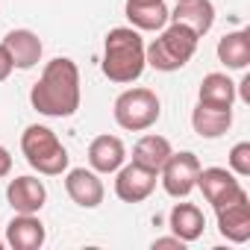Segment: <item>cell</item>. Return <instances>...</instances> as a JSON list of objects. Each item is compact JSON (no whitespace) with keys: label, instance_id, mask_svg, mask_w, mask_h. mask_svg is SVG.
Segmentation results:
<instances>
[{"label":"cell","instance_id":"6da1fadb","mask_svg":"<svg viewBox=\"0 0 250 250\" xmlns=\"http://www.w3.org/2000/svg\"><path fill=\"white\" fill-rule=\"evenodd\" d=\"M80 68L68 56H56L44 65L39 83L30 91V103L36 112L47 118H71L80 109Z\"/></svg>","mask_w":250,"mask_h":250},{"label":"cell","instance_id":"7a4b0ae2","mask_svg":"<svg viewBox=\"0 0 250 250\" xmlns=\"http://www.w3.org/2000/svg\"><path fill=\"white\" fill-rule=\"evenodd\" d=\"M145 42L139 36V30L133 27H115L109 30L106 36V44H103V77L112 80V83H136L142 74H145Z\"/></svg>","mask_w":250,"mask_h":250},{"label":"cell","instance_id":"3957f363","mask_svg":"<svg viewBox=\"0 0 250 250\" xmlns=\"http://www.w3.org/2000/svg\"><path fill=\"white\" fill-rule=\"evenodd\" d=\"M197 42L200 36H194L188 27L183 24H171V27H162V36L150 42V47H145V59L150 68L156 71H180L197 50Z\"/></svg>","mask_w":250,"mask_h":250},{"label":"cell","instance_id":"277c9868","mask_svg":"<svg viewBox=\"0 0 250 250\" xmlns=\"http://www.w3.org/2000/svg\"><path fill=\"white\" fill-rule=\"evenodd\" d=\"M21 150H24L30 168L44 174V177H59L62 171H68L71 156H68L65 145L56 139V133L47 127H39V124L27 127L21 136Z\"/></svg>","mask_w":250,"mask_h":250},{"label":"cell","instance_id":"5b68a950","mask_svg":"<svg viewBox=\"0 0 250 250\" xmlns=\"http://www.w3.org/2000/svg\"><path fill=\"white\" fill-rule=\"evenodd\" d=\"M112 115H115L121 130L145 133L159 121L162 103H159L156 91H150V88H127V91L118 94V100L112 106Z\"/></svg>","mask_w":250,"mask_h":250},{"label":"cell","instance_id":"8992f818","mask_svg":"<svg viewBox=\"0 0 250 250\" xmlns=\"http://www.w3.org/2000/svg\"><path fill=\"white\" fill-rule=\"evenodd\" d=\"M218 215V229L227 241L232 244H244L250 238V197L247 191L238 186L235 191H229L221 203L212 206Z\"/></svg>","mask_w":250,"mask_h":250},{"label":"cell","instance_id":"52a82bcc","mask_svg":"<svg viewBox=\"0 0 250 250\" xmlns=\"http://www.w3.org/2000/svg\"><path fill=\"white\" fill-rule=\"evenodd\" d=\"M197 174H200V159H197L191 150L171 153V156L165 159V165L159 168L162 188H165L171 197H188V194L194 191Z\"/></svg>","mask_w":250,"mask_h":250},{"label":"cell","instance_id":"ba28073f","mask_svg":"<svg viewBox=\"0 0 250 250\" xmlns=\"http://www.w3.org/2000/svg\"><path fill=\"white\" fill-rule=\"evenodd\" d=\"M156 171L139 165V162H130V165H121L118 168V177H115V194L124 200V203H142L153 194L156 188Z\"/></svg>","mask_w":250,"mask_h":250},{"label":"cell","instance_id":"9c48e42d","mask_svg":"<svg viewBox=\"0 0 250 250\" xmlns=\"http://www.w3.org/2000/svg\"><path fill=\"white\" fill-rule=\"evenodd\" d=\"M65 191L83 209H97L103 203V194H106L97 171H91V168H71L65 177Z\"/></svg>","mask_w":250,"mask_h":250},{"label":"cell","instance_id":"30bf717a","mask_svg":"<svg viewBox=\"0 0 250 250\" xmlns=\"http://www.w3.org/2000/svg\"><path fill=\"white\" fill-rule=\"evenodd\" d=\"M6 200L15 212L36 215V212H42V206L47 200V188L39 177H15L6 186Z\"/></svg>","mask_w":250,"mask_h":250},{"label":"cell","instance_id":"8fae6325","mask_svg":"<svg viewBox=\"0 0 250 250\" xmlns=\"http://www.w3.org/2000/svg\"><path fill=\"white\" fill-rule=\"evenodd\" d=\"M44 238H47V229L36 215L18 212L6 224V244L15 247V250H39L44 244Z\"/></svg>","mask_w":250,"mask_h":250},{"label":"cell","instance_id":"7c38bea8","mask_svg":"<svg viewBox=\"0 0 250 250\" xmlns=\"http://www.w3.org/2000/svg\"><path fill=\"white\" fill-rule=\"evenodd\" d=\"M127 162V147L118 136H97L88 145V165L97 174H115Z\"/></svg>","mask_w":250,"mask_h":250},{"label":"cell","instance_id":"4fadbf2b","mask_svg":"<svg viewBox=\"0 0 250 250\" xmlns=\"http://www.w3.org/2000/svg\"><path fill=\"white\" fill-rule=\"evenodd\" d=\"M3 47H6L9 56H12V65L21 68V71L36 68L39 59H42V50H44L42 39H39L33 30H12V33H6Z\"/></svg>","mask_w":250,"mask_h":250},{"label":"cell","instance_id":"5bb4252c","mask_svg":"<svg viewBox=\"0 0 250 250\" xmlns=\"http://www.w3.org/2000/svg\"><path fill=\"white\" fill-rule=\"evenodd\" d=\"M171 18L174 24L188 27L194 36H206L215 24V6L212 0H177Z\"/></svg>","mask_w":250,"mask_h":250},{"label":"cell","instance_id":"9a60e30c","mask_svg":"<svg viewBox=\"0 0 250 250\" xmlns=\"http://www.w3.org/2000/svg\"><path fill=\"white\" fill-rule=\"evenodd\" d=\"M127 18L133 30L156 33L171 21V12L165 6V0H127Z\"/></svg>","mask_w":250,"mask_h":250},{"label":"cell","instance_id":"2e32d148","mask_svg":"<svg viewBox=\"0 0 250 250\" xmlns=\"http://www.w3.org/2000/svg\"><path fill=\"white\" fill-rule=\"evenodd\" d=\"M168 227H171V232L177 238H183L186 244H191V241H197L203 235L206 218H203L200 206H194V203H177L171 209V215H168Z\"/></svg>","mask_w":250,"mask_h":250},{"label":"cell","instance_id":"e0dca14e","mask_svg":"<svg viewBox=\"0 0 250 250\" xmlns=\"http://www.w3.org/2000/svg\"><path fill=\"white\" fill-rule=\"evenodd\" d=\"M191 127L200 139H221L232 127V109H212L197 103V109L191 112Z\"/></svg>","mask_w":250,"mask_h":250},{"label":"cell","instance_id":"ac0fdd59","mask_svg":"<svg viewBox=\"0 0 250 250\" xmlns=\"http://www.w3.org/2000/svg\"><path fill=\"white\" fill-rule=\"evenodd\" d=\"M197 100L203 106H212V109H232V100H235V83L227 77V74H206L203 83H200V91H197Z\"/></svg>","mask_w":250,"mask_h":250},{"label":"cell","instance_id":"d6986e66","mask_svg":"<svg viewBox=\"0 0 250 250\" xmlns=\"http://www.w3.org/2000/svg\"><path fill=\"white\" fill-rule=\"evenodd\" d=\"M194 188H200L203 197L215 206V203H221L229 191L238 188V180H235V174L227 171V168H200Z\"/></svg>","mask_w":250,"mask_h":250},{"label":"cell","instance_id":"ffe728a7","mask_svg":"<svg viewBox=\"0 0 250 250\" xmlns=\"http://www.w3.org/2000/svg\"><path fill=\"white\" fill-rule=\"evenodd\" d=\"M218 59L232 71H244L247 62H250V33L247 30L227 33L218 42Z\"/></svg>","mask_w":250,"mask_h":250},{"label":"cell","instance_id":"44dd1931","mask_svg":"<svg viewBox=\"0 0 250 250\" xmlns=\"http://www.w3.org/2000/svg\"><path fill=\"white\" fill-rule=\"evenodd\" d=\"M174 150H171V142L165 139V136H142L139 142H136V147H133V162H139V165H145V168H150V171H156L159 174V168L165 165V159L171 156Z\"/></svg>","mask_w":250,"mask_h":250},{"label":"cell","instance_id":"7402d4cb","mask_svg":"<svg viewBox=\"0 0 250 250\" xmlns=\"http://www.w3.org/2000/svg\"><path fill=\"white\" fill-rule=\"evenodd\" d=\"M229 171L235 177H250V142H238L229 150Z\"/></svg>","mask_w":250,"mask_h":250},{"label":"cell","instance_id":"603a6c76","mask_svg":"<svg viewBox=\"0 0 250 250\" xmlns=\"http://www.w3.org/2000/svg\"><path fill=\"white\" fill-rule=\"evenodd\" d=\"M15 71V65H12V56H9V50L3 47V44H0V83H3L9 74Z\"/></svg>","mask_w":250,"mask_h":250},{"label":"cell","instance_id":"cb8c5ba5","mask_svg":"<svg viewBox=\"0 0 250 250\" xmlns=\"http://www.w3.org/2000/svg\"><path fill=\"white\" fill-rule=\"evenodd\" d=\"M9 171H12V153L0 145V177H6Z\"/></svg>","mask_w":250,"mask_h":250},{"label":"cell","instance_id":"d4e9b609","mask_svg":"<svg viewBox=\"0 0 250 250\" xmlns=\"http://www.w3.org/2000/svg\"><path fill=\"white\" fill-rule=\"evenodd\" d=\"M153 247H180V250H183V247H186V241H183V238H177V235H171V238H156V241H153Z\"/></svg>","mask_w":250,"mask_h":250},{"label":"cell","instance_id":"484cf974","mask_svg":"<svg viewBox=\"0 0 250 250\" xmlns=\"http://www.w3.org/2000/svg\"><path fill=\"white\" fill-rule=\"evenodd\" d=\"M241 100H247V103H250V77H244V80H241Z\"/></svg>","mask_w":250,"mask_h":250},{"label":"cell","instance_id":"4316f807","mask_svg":"<svg viewBox=\"0 0 250 250\" xmlns=\"http://www.w3.org/2000/svg\"><path fill=\"white\" fill-rule=\"evenodd\" d=\"M3 244H6V241H3V238H0V250H3Z\"/></svg>","mask_w":250,"mask_h":250}]
</instances>
